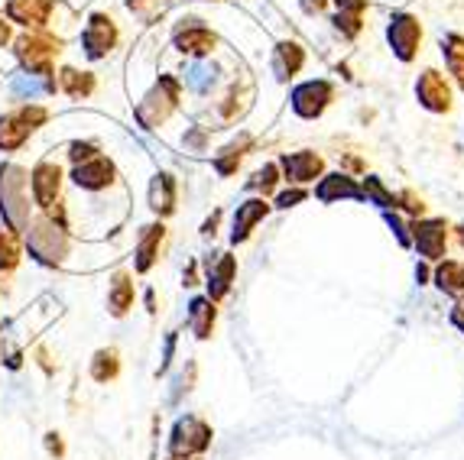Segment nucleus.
Listing matches in <instances>:
<instances>
[{
	"label": "nucleus",
	"mask_w": 464,
	"mask_h": 460,
	"mask_svg": "<svg viewBox=\"0 0 464 460\" xmlns=\"http://www.w3.org/2000/svg\"><path fill=\"white\" fill-rule=\"evenodd\" d=\"M94 360H98V363H94V379H101V383H104V379H111V376L117 373V353L114 350H108V353L101 350Z\"/></svg>",
	"instance_id": "28"
},
{
	"label": "nucleus",
	"mask_w": 464,
	"mask_h": 460,
	"mask_svg": "<svg viewBox=\"0 0 464 460\" xmlns=\"http://www.w3.org/2000/svg\"><path fill=\"white\" fill-rule=\"evenodd\" d=\"M305 188H286V192H279L276 195V207H283V211H286V207H295L299 205V201H305Z\"/></svg>",
	"instance_id": "29"
},
{
	"label": "nucleus",
	"mask_w": 464,
	"mask_h": 460,
	"mask_svg": "<svg viewBox=\"0 0 464 460\" xmlns=\"http://www.w3.org/2000/svg\"><path fill=\"white\" fill-rule=\"evenodd\" d=\"M172 43H176L179 53L198 55L201 59V55H208L211 49L218 46V36L201 24V20H182V24L176 26V33H172Z\"/></svg>",
	"instance_id": "7"
},
{
	"label": "nucleus",
	"mask_w": 464,
	"mask_h": 460,
	"mask_svg": "<svg viewBox=\"0 0 464 460\" xmlns=\"http://www.w3.org/2000/svg\"><path fill=\"white\" fill-rule=\"evenodd\" d=\"M234 273H237V263H234L231 254H215L205 260V285H208L211 302L225 299L227 292H231Z\"/></svg>",
	"instance_id": "9"
},
{
	"label": "nucleus",
	"mask_w": 464,
	"mask_h": 460,
	"mask_svg": "<svg viewBox=\"0 0 464 460\" xmlns=\"http://www.w3.org/2000/svg\"><path fill=\"white\" fill-rule=\"evenodd\" d=\"M458 240H461V246H464V224L458 227Z\"/></svg>",
	"instance_id": "39"
},
{
	"label": "nucleus",
	"mask_w": 464,
	"mask_h": 460,
	"mask_svg": "<svg viewBox=\"0 0 464 460\" xmlns=\"http://www.w3.org/2000/svg\"><path fill=\"white\" fill-rule=\"evenodd\" d=\"M361 16H364V14H351V10H338V16H334V26H338V33H344L348 39H354L357 33H361Z\"/></svg>",
	"instance_id": "27"
},
{
	"label": "nucleus",
	"mask_w": 464,
	"mask_h": 460,
	"mask_svg": "<svg viewBox=\"0 0 464 460\" xmlns=\"http://www.w3.org/2000/svg\"><path fill=\"white\" fill-rule=\"evenodd\" d=\"M30 250H33V254H36L43 263H55V260H63V254H65V240H63V234H55V227L43 224L39 230H33Z\"/></svg>",
	"instance_id": "14"
},
{
	"label": "nucleus",
	"mask_w": 464,
	"mask_h": 460,
	"mask_svg": "<svg viewBox=\"0 0 464 460\" xmlns=\"http://www.w3.org/2000/svg\"><path fill=\"white\" fill-rule=\"evenodd\" d=\"M341 10H351V14H364L367 10V0H334Z\"/></svg>",
	"instance_id": "33"
},
{
	"label": "nucleus",
	"mask_w": 464,
	"mask_h": 460,
	"mask_svg": "<svg viewBox=\"0 0 464 460\" xmlns=\"http://www.w3.org/2000/svg\"><path fill=\"white\" fill-rule=\"evenodd\" d=\"M65 85H69V91L75 94H88L92 91V78H82L78 72H65Z\"/></svg>",
	"instance_id": "30"
},
{
	"label": "nucleus",
	"mask_w": 464,
	"mask_h": 460,
	"mask_svg": "<svg viewBox=\"0 0 464 460\" xmlns=\"http://www.w3.org/2000/svg\"><path fill=\"white\" fill-rule=\"evenodd\" d=\"M451 324L464 334V302H458V305L451 308Z\"/></svg>",
	"instance_id": "36"
},
{
	"label": "nucleus",
	"mask_w": 464,
	"mask_h": 460,
	"mask_svg": "<svg viewBox=\"0 0 464 460\" xmlns=\"http://www.w3.org/2000/svg\"><path fill=\"white\" fill-rule=\"evenodd\" d=\"M315 198L325 201V205L341 198H361V185L344 172H332V176H322V182L315 185Z\"/></svg>",
	"instance_id": "13"
},
{
	"label": "nucleus",
	"mask_w": 464,
	"mask_h": 460,
	"mask_svg": "<svg viewBox=\"0 0 464 460\" xmlns=\"http://www.w3.org/2000/svg\"><path fill=\"white\" fill-rule=\"evenodd\" d=\"M55 192H59V169L53 162H43L36 172H33V195H36L39 205H53Z\"/></svg>",
	"instance_id": "20"
},
{
	"label": "nucleus",
	"mask_w": 464,
	"mask_h": 460,
	"mask_svg": "<svg viewBox=\"0 0 464 460\" xmlns=\"http://www.w3.org/2000/svg\"><path fill=\"white\" fill-rule=\"evenodd\" d=\"M361 198L373 201V205H380V207H396V195L390 192V188H383V182H380L377 176H371L364 182V188H361Z\"/></svg>",
	"instance_id": "25"
},
{
	"label": "nucleus",
	"mask_w": 464,
	"mask_h": 460,
	"mask_svg": "<svg viewBox=\"0 0 464 460\" xmlns=\"http://www.w3.org/2000/svg\"><path fill=\"white\" fill-rule=\"evenodd\" d=\"M169 0H127V7L130 10H137V14H147V7H153V10H163Z\"/></svg>",
	"instance_id": "32"
},
{
	"label": "nucleus",
	"mask_w": 464,
	"mask_h": 460,
	"mask_svg": "<svg viewBox=\"0 0 464 460\" xmlns=\"http://www.w3.org/2000/svg\"><path fill=\"white\" fill-rule=\"evenodd\" d=\"M211 447V428L195 415L179 418L176 428L169 437V454L172 457H195V454H205Z\"/></svg>",
	"instance_id": "2"
},
{
	"label": "nucleus",
	"mask_w": 464,
	"mask_h": 460,
	"mask_svg": "<svg viewBox=\"0 0 464 460\" xmlns=\"http://www.w3.org/2000/svg\"><path fill=\"white\" fill-rule=\"evenodd\" d=\"M215 318H218V311H215V302L205 295V299H192L188 302V328H192V334L198 340H208L211 338V331H215Z\"/></svg>",
	"instance_id": "16"
},
{
	"label": "nucleus",
	"mask_w": 464,
	"mask_h": 460,
	"mask_svg": "<svg viewBox=\"0 0 464 460\" xmlns=\"http://www.w3.org/2000/svg\"><path fill=\"white\" fill-rule=\"evenodd\" d=\"M276 178H279V166H276V162H266L264 169L254 172V178L247 182V188H250V192L260 195V198H266V195H270L273 188H276Z\"/></svg>",
	"instance_id": "24"
},
{
	"label": "nucleus",
	"mask_w": 464,
	"mask_h": 460,
	"mask_svg": "<svg viewBox=\"0 0 464 460\" xmlns=\"http://www.w3.org/2000/svg\"><path fill=\"white\" fill-rule=\"evenodd\" d=\"M150 207L163 217L176 211V178L169 172H160L150 185Z\"/></svg>",
	"instance_id": "17"
},
{
	"label": "nucleus",
	"mask_w": 464,
	"mask_h": 460,
	"mask_svg": "<svg viewBox=\"0 0 464 460\" xmlns=\"http://www.w3.org/2000/svg\"><path fill=\"white\" fill-rule=\"evenodd\" d=\"M172 460H198V457H172Z\"/></svg>",
	"instance_id": "40"
},
{
	"label": "nucleus",
	"mask_w": 464,
	"mask_h": 460,
	"mask_svg": "<svg viewBox=\"0 0 464 460\" xmlns=\"http://www.w3.org/2000/svg\"><path fill=\"white\" fill-rule=\"evenodd\" d=\"M435 285L455 299H464V260H445L435 269Z\"/></svg>",
	"instance_id": "19"
},
{
	"label": "nucleus",
	"mask_w": 464,
	"mask_h": 460,
	"mask_svg": "<svg viewBox=\"0 0 464 460\" xmlns=\"http://www.w3.org/2000/svg\"><path fill=\"white\" fill-rule=\"evenodd\" d=\"M176 104H179V85H176V78L166 75V78H160V85L143 98V104L137 108V120L143 123L147 130H153V127H160V123L176 110Z\"/></svg>",
	"instance_id": "1"
},
{
	"label": "nucleus",
	"mask_w": 464,
	"mask_h": 460,
	"mask_svg": "<svg viewBox=\"0 0 464 460\" xmlns=\"http://www.w3.org/2000/svg\"><path fill=\"white\" fill-rule=\"evenodd\" d=\"M247 149H250L247 133H244L240 139H234L231 146H225V149L215 156V172H218V176H234V172H237V166H240V159L247 156Z\"/></svg>",
	"instance_id": "23"
},
{
	"label": "nucleus",
	"mask_w": 464,
	"mask_h": 460,
	"mask_svg": "<svg viewBox=\"0 0 464 460\" xmlns=\"http://www.w3.org/2000/svg\"><path fill=\"white\" fill-rule=\"evenodd\" d=\"M441 55H445V65H449L451 78H455L458 88L464 91V36L451 33V36L441 39Z\"/></svg>",
	"instance_id": "21"
},
{
	"label": "nucleus",
	"mask_w": 464,
	"mask_h": 460,
	"mask_svg": "<svg viewBox=\"0 0 464 460\" xmlns=\"http://www.w3.org/2000/svg\"><path fill=\"white\" fill-rule=\"evenodd\" d=\"M163 237H166L163 224H153V227H147V234H143V237H140V244H137V273H150V269H153Z\"/></svg>",
	"instance_id": "18"
},
{
	"label": "nucleus",
	"mask_w": 464,
	"mask_h": 460,
	"mask_svg": "<svg viewBox=\"0 0 464 460\" xmlns=\"http://www.w3.org/2000/svg\"><path fill=\"white\" fill-rule=\"evenodd\" d=\"M387 43L400 62H412L422 43V24L412 14H393L387 26Z\"/></svg>",
	"instance_id": "4"
},
{
	"label": "nucleus",
	"mask_w": 464,
	"mask_h": 460,
	"mask_svg": "<svg viewBox=\"0 0 464 460\" xmlns=\"http://www.w3.org/2000/svg\"><path fill=\"white\" fill-rule=\"evenodd\" d=\"M302 65H305V53H302L299 43H279L273 49V72H276L279 81H289L293 75H299Z\"/></svg>",
	"instance_id": "15"
},
{
	"label": "nucleus",
	"mask_w": 464,
	"mask_h": 460,
	"mask_svg": "<svg viewBox=\"0 0 464 460\" xmlns=\"http://www.w3.org/2000/svg\"><path fill=\"white\" fill-rule=\"evenodd\" d=\"M410 230L412 246L419 250V256H426V260H441L445 256V250H449V224L441 221V217L412 221Z\"/></svg>",
	"instance_id": "5"
},
{
	"label": "nucleus",
	"mask_w": 464,
	"mask_h": 460,
	"mask_svg": "<svg viewBox=\"0 0 464 460\" xmlns=\"http://www.w3.org/2000/svg\"><path fill=\"white\" fill-rule=\"evenodd\" d=\"M416 98H419V104H422L426 110H432V114H445V110H451L449 78L439 75L435 69H426L416 81Z\"/></svg>",
	"instance_id": "6"
},
{
	"label": "nucleus",
	"mask_w": 464,
	"mask_h": 460,
	"mask_svg": "<svg viewBox=\"0 0 464 460\" xmlns=\"http://www.w3.org/2000/svg\"><path fill=\"white\" fill-rule=\"evenodd\" d=\"M396 205L400 207H406L410 215H426V205H422V198H416V195H410V192H402V195H396Z\"/></svg>",
	"instance_id": "31"
},
{
	"label": "nucleus",
	"mask_w": 464,
	"mask_h": 460,
	"mask_svg": "<svg viewBox=\"0 0 464 460\" xmlns=\"http://www.w3.org/2000/svg\"><path fill=\"white\" fill-rule=\"evenodd\" d=\"M133 305V283L127 273H117L114 279H111V292H108V308L111 315H127V308Z\"/></svg>",
	"instance_id": "22"
},
{
	"label": "nucleus",
	"mask_w": 464,
	"mask_h": 460,
	"mask_svg": "<svg viewBox=\"0 0 464 460\" xmlns=\"http://www.w3.org/2000/svg\"><path fill=\"white\" fill-rule=\"evenodd\" d=\"M111 178H114V166L101 156H92L75 169V185L78 188H88V192H98V188H108Z\"/></svg>",
	"instance_id": "12"
},
{
	"label": "nucleus",
	"mask_w": 464,
	"mask_h": 460,
	"mask_svg": "<svg viewBox=\"0 0 464 460\" xmlns=\"http://www.w3.org/2000/svg\"><path fill=\"white\" fill-rule=\"evenodd\" d=\"M14 244H10V240H4V234H0V266H4V263H14Z\"/></svg>",
	"instance_id": "34"
},
{
	"label": "nucleus",
	"mask_w": 464,
	"mask_h": 460,
	"mask_svg": "<svg viewBox=\"0 0 464 460\" xmlns=\"http://www.w3.org/2000/svg\"><path fill=\"white\" fill-rule=\"evenodd\" d=\"M334 101V85L325 78H312V81H302L293 91V110L302 120H315L328 110V104Z\"/></svg>",
	"instance_id": "3"
},
{
	"label": "nucleus",
	"mask_w": 464,
	"mask_h": 460,
	"mask_svg": "<svg viewBox=\"0 0 464 460\" xmlns=\"http://www.w3.org/2000/svg\"><path fill=\"white\" fill-rule=\"evenodd\" d=\"M218 221H221V211H215V215H211L208 221H205V227H201V234H205V237H208V234H215Z\"/></svg>",
	"instance_id": "37"
},
{
	"label": "nucleus",
	"mask_w": 464,
	"mask_h": 460,
	"mask_svg": "<svg viewBox=\"0 0 464 460\" xmlns=\"http://www.w3.org/2000/svg\"><path fill=\"white\" fill-rule=\"evenodd\" d=\"M186 85L192 88V91L205 94L215 85V69H211L208 62H198V65H192V69L186 72Z\"/></svg>",
	"instance_id": "26"
},
{
	"label": "nucleus",
	"mask_w": 464,
	"mask_h": 460,
	"mask_svg": "<svg viewBox=\"0 0 464 460\" xmlns=\"http://www.w3.org/2000/svg\"><path fill=\"white\" fill-rule=\"evenodd\" d=\"M302 4H305V10H309V14H318V10L325 7L328 0H302Z\"/></svg>",
	"instance_id": "38"
},
{
	"label": "nucleus",
	"mask_w": 464,
	"mask_h": 460,
	"mask_svg": "<svg viewBox=\"0 0 464 460\" xmlns=\"http://www.w3.org/2000/svg\"><path fill=\"white\" fill-rule=\"evenodd\" d=\"M82 43H85V53L92 55V59H101V55H108L111 46L117 43V30L114 24H111L108 16L94 14L92 20H88L85 26V36H82Z\"/></svg>",
	"instance_id": "11"
},
{
	"label": "nucleus",
	"mask_w": 464,
	"mask_h": 460,
	"mask_svg": "<svg viewBox=\"0 0 464 460\" xmlns=\"http://www.w3.org/2000/svg\"><path fill=\"white\" fill-rule=\"evenodd\" d=\"M270 215V205H266V198H247L244 205H237V211H234V221H231V244H244V240H250V234H254V227L264 217Z\"/></svg>",
	"instance_id": "10"
},
{
	"label": "nucleus",
	"mask_w": 464,
	"mask_h": 460,
	"mask_svg": "<svg viewBox=\"0 0 464 460\" xmlns=\"http://www.w3.org/2000/svg\"><path fill=\"white\" fill-rule=\"evenodd\" d=\"M279 169L286 172V178L293 185H305V182L322 178V172H325V159H322L318 153H312V149H299V153L283 156V159H279Z\"/></svg>",
	"instance_id": "8"
},
{
	"label": "nucleus",
	"mask_w": 464,
	"mask_h": 460,
	"mask_svg": "<svg viewBox=\"0 0 464 460\" xmlns=\"http://www.w3.org/2000/svg\"><path fill=\"white\" fill-rule=\"evenodd\" d=\"M172 350H176V334H169V338H166V350H163V363H160V373H166V367H169Z\"/></svg>",
	"instance_id": "35"
}]
</instances>
